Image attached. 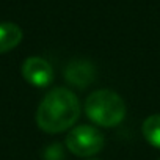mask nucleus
<instances>
[{
  "label": "nucleus",
  "mask_w": 160,
  "mask_h": 160,
  "mask_svg": "<svg viewBox=\"0 0 160 160\" xmlns=\"http://www.w3.org/2000/svg\"><path fill=\"white\" fill-rule=\"evenodd\" d=\"M78 98L68 88H53L41 101L36 112V124L47 133H60L71 129L80 118Z\"/></svg>",
  "instance_id": "obj_1"
},
{
  "label": "nucleus",
  "mask_w": 160,
  "mask_h": 160,
  "mask_svg": "<svg viewBox=\"0 0 160 160\" xmlns=\"http://www.w3.org/2000/svg\"><path fill=\"white\" fill-rule=\"evenodd\" d=\"M85 113L91 122L101 127H115L126 116V104L118 93L98 90L87 98Z\"/></svg>",
  "instance_id": "obj_2"
},
{
  "label": "nucleus",
  "mask_w": 160,
  "mask_h": 160,
  "mask_svg": "<svg viewBox=\"0 0 160 160\" xmlns=\"http://www.w3.org/2000/svg\"><path fill=\"white\" fill-rule=\"evenodd\" d=\"M105 144L104 133L88 124H80L72 127L66 137V148L77 157H91L102 151Z\"/></svg>",
  "instance_id": "obj_3"
},
{
  "label": "nucleus",
  "mask_w": 160,
  "mask_h": 160,
  "mask_svg": "<svg viewBox=\"0 0 160 160\" xmlns=\"http://www.w3.org/2000/svg\"><path fill=\"white\" fill-rule=\"evenodd\" d=\"M22 77L32 87L44 88L52 83L53 69L47 60L41 57H30L22 64Z\"/></svg>",
  "instance_id": "obj_4"
},
{
  "label": "nucleus",
  "mask_w": 160,
  "mask_h": 160,
  "mask_svg": "<svg viewBox=\"0 0 160 160\" xmlns=\"http://www.w3.org/2000/svg\"><path fill=\"white\" fill-rule=\"evenodd\" d=\"M96 75L94 66L87 60H74L68 64L64 71V78L69 85H74L77 88H87L93 83Z\"/></svg>",
  "instance_id": "obj_5"
},
{
  "label": "nucleus",
  "mask_w": 160,
  "mask_h": 160,
  "mask_svg": "<svg viewBox=\"0 0 160 160\" xmlns=\"http://www.w3.org/2000/svg\"><path fill=\"white\" fill-rule=\"evenodd\" d=\"M22 41V30L13 22H0V53L13 50Z\"/></svg>",
  "instance_id": "obj_6"
},
{
  "label": "nucleus",
  "mask_w": 160,
  "mask_h": 160,
  "mask_svg": "<svg viewBox=\"0 0 160 160\" xmlns=\"http://www.w3.org/2000/svg\"><path fill=\"white\" fill-rule=\"evenodd\" d=\"M143 137L151 146L160 149V115H151L144 119Z\"/></svg>",
  "instance_id": "obj_7"
},
{
  "label": "nucleus",
  "mask_w": 160,
  "mask_h": 160,
  "mask_svg": "<svg viewBox=\"0 0 160 160\" xmlns=\"http://www.w3.org/2000/svg\"><path fill=\"white\" fill-rule=\"evenodd\" d=\"M44 160H64V152H63L61 144L53 143L47 146L44 151Z\"/></svg>",
  "instance_id": "obj_8"
},
{
  "label": "nucleus",
  "mask_w": 160,
  "mask_h": 160,
  "mask_svg": "<svg viewBox=\"0 0 160 160\" xmlns=\"http://www.w3.org/2000/svg\"><path fill=\"white\" fill-rule=\"evenodd\" d=\"M90 160H96V158H90Z\"/></svg>",
  "instance_id": "obj_9"
},
{
  "label": "nucleus",
  "mask_w": 160,
  "mask_h": 160,
  "mask_svg": "<svg viewBox=\"0 0 160 160\" xmlns=\"http://www.w3.org/2000/svg\"><path fill=\"white\" fill-rule=\"evenodd\" d=\"M158 160H160V158H158Z\"/></svg>",
  "instance_id": "obj_10"
}]
</instances>
